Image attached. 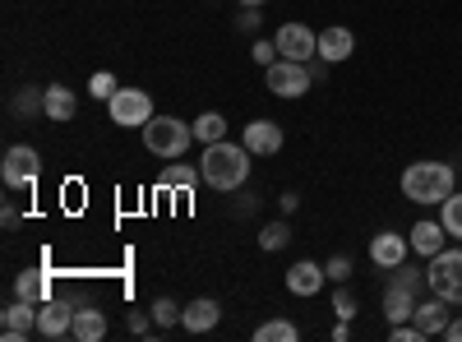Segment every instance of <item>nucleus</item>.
I'll use <instances>...</instances> for the list:
<instances>
[{
	"mask_svg": "<svg viewBox=\"0 0 462 342\" xmlns=\"http://www.w3.org/2000/svg\"><path fill=\"white\" fill-rule=\"evenodd\" d=\"M250 158H254V153H250L245 143H226V139L204 143V162H199L204 185H213L217 195H231V189H241L245 176H250Z\"/></svg>",
	"mask_w": 462,
	"mask_h": 342,
	"instance_id": "nucleus-1",
	"label": "nucleus"
},
{
	"mask_svg": "<svg viewBox=\"0 0 462 342\" xmlns=\"http://www.w3.org/2000/svg\"><path fill=\"white\" fill-rule=\"evenodd\" d=\"M398 185H402V199H411V204H444L453 195V167L448 162H407Z\"/></svg>",
	"mask_w": 462,
	"mask_h": 342,
	"instance_id": "nucleus-2",
	"label": "nucleus"
},
{
	"mask_svg": "<svg viewBox=\"0 0 462 342\" xmlns=\"http://www.w3.org/2000/svg\"><path fill=\"white\" fill-rule=\"evenodd\" d=\"M189 143H195V121L152 116V121L143 125V148H148L152 158H167V162H176Z\"/></svg>",
	"mask_w": 462,
	"mask_h": 342,
	"instance_id": "nucleus-3",
	"label": "nucleus"
},
{
	"mask_svg": "<svg viewBox=\"0 0 462 342\" xmlns=\"http://www.w3.org/2000/svg\"><path fill=\"white\" fill-rule=\"evenodd\" d=\"M106 116H111V125H121V130H143L158 111H152V97L143 88H116V97L106 102Z\"/></svg>",
	"mask_w": 462,
	"mask_h": 342,
	"instance_id": "nucleus-4",
	"label": "nucleus"
},
{
	"mask_svg": "<svg viewBox=\"0 0 462 342\" xmlns=\"http://www.w3.org/2000/svg\"><path fill=\"white\" fill-rule=\"evenodd\" d=\"M426 287L444 296L448 306H462V250H439L426 269Z\"/></svg>",
	"mask_w": 462,
	"mask_h": 342,
	"instance_id": "nucleus-5",
	"label": "nucleus"
},
{
	"mask_svg": "<svg viewBox=\"0 0 462 342\" xmlns=\"http://www.w3.org/2000/svg\"><path fill=\"white\" fill-rule=\"evenodd\" d=\"M263 84H268V93L273 97H305L310 93V84H315V74H310V65L305 60H273L263 69Z\"/></svg>",
	"mask_w": 462,
	"mask_h": 342,
	"instance_id": "nucleus-6",
	"label": "nucleus"
},
{
	"mask_svg": "<svg viewBox=\"0 0 462 342\" xmlns=\"http://www.w3.org/2000/svg\"><path fill=\"white\" fill-rule=\"evenodd\" d=\"M37 176H42V158H37L32 143H14L5 148V162H0V180L10 189H32Z\"/></svg>",
	"mask_w": 462,
	"mask_h": 342,
	"instance_id": "nucleus-7",
	"label": "nucleus"
},
{
	"mask_svg": "<svg viewBox=\"0 0 462 342\" xmlns=\"http://www.w3.org/2000/svg\"><path fill=\"white\" fill-rule=\"evenodd\" d=\"M273 42H278V56H287V60H305V65H310L319 56V32L305 28V23H282Z\"/></svg>",
	"mask_w": 462,
	"mask_h": 342,
	"instance_id": "nucleus-8",
	"label": "nucleus"
},
{
	"mask_svg": "<svg viewBox=\"0 0 462 342\" xmlns=\"http://www.w3.org/2000/svg\"><path fill=\"white\" fill-rule=\"evenodd\" d=\"M407 254H411V241L407 236H398V232H379V236H370V263L374 269H402L407 263Z\"/></svg>",
	"mask_w": 462,
	"mask_h": 342,
	"instance_id": "nucleus-9",
	"label": "nucleus"
},
{
	"mask_svg": "<svg viewBox=\"0 0 462 342\" xmlns=\"http://www.w3.org/2000/svg\"><path fill=\"white\" fill-rule=\"evenodd\" d=\"M0 333H5V342H23L28 333H37V306L32 300H14V306L0 310Z\"/></svg>",
	"mask_w": 462,
	"mask_h": 342,
	"instance_id": "nucleus-10",
	"label": "nucleus"
},
{
	"mask_svg": "<svg viewBox=\"0 0 462 342\" xmlns=\"http://www.w3.org/2000/svg\"><path fill=\"white\" fill-rule=\"evenodd\" d=\"M241 143L250 148L254 158H273V153H282V125L278 121H250Z\"/></svg>",
	"mask_w": 462,
	"mask_h": 342,
	"instance_id": "nucleus-11",
	"label": "nucleus"
},
{
	"mask_svg": "<svg viewBox=\"0 0 462 342\" xmlns=\"http://www.w3.org/2000/svg\"><path fill=\"white\" fill-rule=\"evenodd\" d=\"M448 300L444 296H435L430 291V300H416V315H411V324L420 328V337H444V328H448Z\"/></svg>",
	"mask_w": 462,
	"mask_h": 342,
	"instance_id": "nucleus-12",
	"label": "nucleus"
},
{
	"mask_svg": "<svg viewBox=\"0 0 462 342\" xmlns=\"http://www.w3.org/2000/svg\"><path fill=\"white\" fill-rule=\"evenodd\" d=\"M74 328V310L65 306V300H42V306H37V337H65Z\"/></svg>",
	"mask_w": 462,
	"mask_h": 342,
	"instance_id": "nucleus-13",
	"label": "nucleus"
},
{
	"mask_svg": "<svg viewBox=\"0 0 462 342\" xmlns=\"http://www.w3.org/2000/svg\"><path fill=\"white\" fill-rule=\"evenodd\" d=\"M407 241H411V254H420V259H435L444 245H448V232H444V222H430V217H420L411 232H407Z\"/></svg>",
	"mask_w": 462,
	"mask_h": 342,
	"instance_id": "nucleus-14",
	"label": "nucleus"
},
{
	"mask_svg": "<svg viewBox=\"0 0 462 342\" xmlns=\"http://www.w3.org/2000/svg\"><path fill=\"white\" fill-rule=\"evenodd\" d=\"M324 263H315V259H300V263H291L287 269V291L291 296H319L324 291Z\"/></svg>",
	"mask_w": 462,
	"mask_h": 342,
	"instance_id": "nucleus-15",
	"label": "nucleus"
},
{
	"mask_svg": "<svg viewBox=\"0 0 462 342\" xmlns=\"http://www.w3.org/2000/svg\"><path fill=\"white\" fill-rule=\"evenodd\" d=\"M217 319H222V310H217V300H208V296L180 306V328L185 333H208V328H217Z\"/></svg>",
	"mask_w": 462,
	"mask_h": 342,
	"instance_id": "nucleus-16",
	"label": "nucleus"
},
{
	"mask_svg": "<svg viewBox=\"0 0 462 342\" xmlns=\"http://www.w3.org/2000/svg\"><path fill=\"white\" fill-rule=\"evenodd\" d=\"M383 315H389V324H407L416 315V287L398 278L389 291H383Z\"/></svg>",
	"mask_w": 462,
	"mask_h": 342,
	"instance_id": "nucleus-17",
	"label": "nucleus"
},
{
	"mask_svg": "<svg viewBox=\"0 0 462 342\" xmlns=\"http://www.w3.org/2000/svg\"><path fill=\"white\" fill-rule=\"evenodd\" d=\"M352 51H356V37H352V28H324V32H319V60L337 65V60H346Z\"/></svg>",
	"mask_w": 462,
	"mask_h": 342,
	"instance_id": "nucleus-18",
	"label": "nucleus"
},
{
	"mask_svg": "<svg viewBox=\"0 0 462 342\" xmlns=\"http://www.w3.org/2000/svg\"><path fill=\"white\" fill-rule=\"evenodd\" d=\"M69 337H74V342H97V337H106V315L93 310V306H79V310H74Z\"/></svg>",
	"mask_w": 462,
	"mask_h": 342,
	"instance_id": "nucleus-19",
	"label": "nucleus"
},
{
	"mask_svg": "<svg viewBox=\"0 0 462 342\" xmlns=\"http://www.w3.org/2000/svg\"><path fill=\"white\" fill-rule=\"evenodd\" d=\"M74 111H79V97H74L69 88H60V84H56V88H47V111H42L47 121L65 125V121L74 116Z\"/></svg>",
	"mask_w": 462,
	"mask_h": 342,
	"instance_id": "nucleus-20",
	"label": "nucleus"
},
{
	"mask_svg": "<svg viewBox=\"0 0 462 342\" xmlns=\"http://www.w3.org/2000/svg\"><path fill=\"white\" fill-rule=\"evenodd\" d=\"M204 180V171L199 167H189V162H167V171H162V189H185V195H189V189H195Z\"/></svg>",
	"mask_w": 462,
	"mask_h": 342,
	"instance_id": "nucleus-21",
	"label": "nucleus"
},
{
	"mask_svg": "<svg viewBox=\"0 0 462 342\" xmlns=\"http://www.w3.org/2000/svg\"><path fill=\"white\" fill-rule=\"evenodd\" d=\"M439 222H444L448 241H462V195H457V189H453V195L439 204Z\"/></svg>",
	"mask_w": 462,
	"mask_h": 342,
	"instance_id": "nucleus-22",
	"label": "nucleus"
},
{
	"mask_svg": "<svg viewBox=\"0 0 462 342\" xmlns=\"http://www.w3.org/2000/svg\"><path fill=\"white\" fill-rule=\"evenodd\" d=\"M14 296H23V300H32V306H42V300H47V278L42 273H19L14 278Z\"/></svg>",
	"mask_w": 462,
	"mask_h": 342,
	"instance_id": "nucleus-23",
	"label": "nucleus"
},
{
	"mask_svg": "<svg viewBox=\"0 0 462 342\" xmlns=\"http://www.w3.org/2000/svg\"><path fill=\"white\" fill-rule=\"evenodd\" d=\"M254 342H296V324L291 319H268L254 328Z\"/></svg>",
	"mask_w": 462,
	"mask_h": 342,
	"instance_id": "nucleus-24",
	"label": "nucleus"
},
{
	"mask_svg": "<svg viewBox=\"0 0 462 342\" xmlns=\"http://www.w3.org/2000/svg\"><path fill=\"white\" fill-rule=\"evenodd\" d=\"M222 134H226V121L217 116V111H204V116L195 121V139L199 143H217Z\"/></svg>",
	"mask_w": 462,
	"mask_h": 342,
	"instance_id": "nucleus-25",
	"label": "nucleus"
},
{
	"mask_svg": "<svg viewBox=\"0 0 462 342\" xmlns=\"http://www.w3.org/2000/svg\"><path fill=\"white\" fill-rule=\"evenodd\" d=\"M14 111L19 116H32V111H47V88H23L14 97Z\"/></svg>",
	"mask_w": 462,
	"mask_h": 342,
	"instance_id": "nucleus-26",
	"label": "nucleus"
},
{
	"mask_svg": "<svg viewBox=\"0 0 462 342\" xmlns=\"http://www.w3.org/2000/svg\"><path fill=\"white\" fill-rule=\"evenodd\" d=\"M287 241H291V226H287V222H268L263 232H259V245H263V250H282Z\"/></svg>",
	"mask_w": 462,
	"mask_h": 342,
	"instance_id": "nucleus-27",
	"label": "nucleus"
},
{
	"mask_svg": "<svg viewBox=\"0 0 462 342\" xmlns=\"http://www.w3.org/2000/svg\"><path fill=\"white\" fill-rule=\"evenodd\" d=\"M116 88H121V84H116V74H106V69H97L93 79H88V93H93L97 102H111V97H116Z\"/></svg>",
	"mask_w": 462,
	"mask_h": 342,
	"instance_id": "nucleus-28",
	"label": "nucleus"
},
{
	"mask_svg": "<svg viewBox=\"0 0 462 342\" xmlns=\"http://www.w3.org/2000/svg\"><path fill=\"white\" fill-rule=\"evenodd\" d=\"M180 319V310H176V300H167V296H158L152 300V324H162V328H171Z\"/></svg>",
	"mask_w": 462,
	"mask_h": 342,
	"instance_id": "nucleus-29",
	"label": "nucleus"
},
{
	"mask_svg": "<svg viewBox=\"0 0 462 342\" xmlns=\"http://www.w3.org/2000/svg\"><path fill=\"white\" fill-rule=\"evenodd\" d=\"M333 315H337V319H356V296L346 291V287L333 291Z\"/></svg>",
	"mask_w": 462,
	"mask_h": 342,
	"instance_id": "nucleus-30",
	"label": "nucleus"
},
{
	"mask_svg": "<svg viewBox=\"0 0 462 342\" xmlns=\"http://www.w3.org/2000/svg\"><path fill=\"white\" fill-rule=\"evenodd\" d=\"M324 273H328L333 282H346V278H352V259H346V254H333V259L324 263Z\"/></svg>",
	"mask_w": 462,
	"mask_h": 342,
	"instance_id": "nucleus-31",
	"label": "nucleus"
},
{
	"mask_svg": "<svg viewBox=\"0 0 462 342\" xmlns=\"http://www.w3.org/2000/svg\"><path fill=\"white\" fill-rule=\"evenodd\" d=\"M250 56H254V65H263V69L273 65V60H282V56H278V42H254Z\"/></svg>",
	"mask_w": 462,
	"mask_h": 342,
	"instance_id": "nucleus-32",
	"label": "nucleus"
},
{
	"mask_svg": "<svg viewBox=\"0 0 462 342\" xmlns=\"http://www.w3.org/2000/svg\"><path fill=\"white\" fill-rule=\"evenodd\" d=\"M393 342H426V337H420V328L407 319V324H393V333H389Z\"/></svg>",
	"mask_w": 462,
	"mask_h": 342,
	"instance_id": "nucleus-33",
	"label": "nucleus"
},
{
	"mask_svg": "<svg viewBox=\"0 0 462 342\" xmlns=\"http://www.w3.org/2000/svg\"><path fill=\"white\" fill-rule=\"evenodd\" d=\"M125 328H130V333H148V328H152V315H143V310H130Z\"/></svg>",
	"mask_w": 462,
	"mask_h": 342,
	"instance_id": "nucleus-34",
	"label": "nucleus"
},
{
	"mask_svg": "<svg viewBox=\"0 0 462 342\" xmlns=\"http://www.w3.org/2000/svg\"><path fill=\"white\" fill-rule=\"evenodd\" d=\"M444 337H448V342H462V319H448V328H444Z\"/></svg>",
	"mask_w": 462,
	"mask_h": 342,
	"instance_id": "nucleus-35",
	"label": "nucleus"
},
{
	"mask_svg": "<svg viewBox=\"0 0 462 342\" xmlns=\"http://www.w3.org/2000/svg\"><path fill=\"white\" fill-rule=\"evenodd\" d=\"M241 5H263V0H241Z\"/></svg>",
	"mask_w": 462,
	"mask_h": 342,
	"instance_id": "nucleus-36",
	"label": "nucleus"
}]
</instances>
